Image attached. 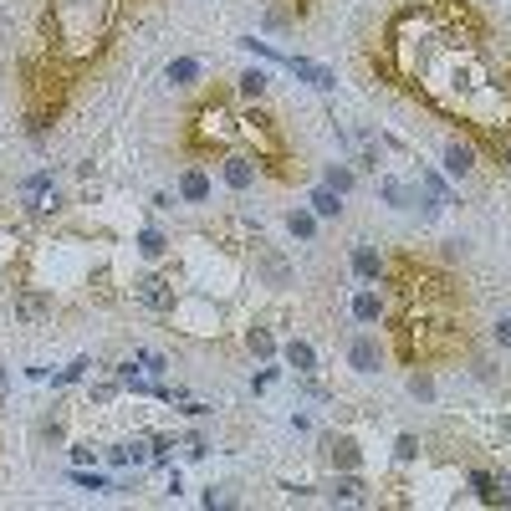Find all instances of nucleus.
Here are the masks:
<instances>
[{"label":"nucleus","instance_id":"3","mask_svg":"<svg viewBox=\"0 0 511 511\" xmlns=\"http://www.w3.org/2000/svg\"><path fill=\"white\" fill-rule=\"evenodd\" d=\"M256 174H261L256 154H225L220 159V180H225V189H236V195H245V189L256 184Z\"/></svg>","mask_w":511,"mask_h":511},{"label":"nucleus","instance_id":"19","mask_svg":"<svg viewBox=\"0 0 511 511\" xmlns=\"http://www.w3.org/2000/svg\"><path fill=\"white\" fill-rule=\"evenodd\" d=\"M139 256H143V261H159V256H169V236H164L159 225H143V230H139Z\"/></svg>","mask_w":511,"mask_h":511},{"label":"nucleus","instance_id":"7","mask_svg":"<svg viewBox=\"0 0 511 511\" xmlns=\"http://www.w3.org/2000/svg\"><path fill=\"white\" fill-rule=\"evenodd\" d=\"M317 445H323V455L332 460V470H358V466H363V450L353 445L347 435H323Z\"/></svg>","mask_w":511,"mask_h":511},{"label":"nucleus","instance_id":"44","mask_svg":"<svg viewBox=\"0 0 511 511\" xmlns=\"http://www.w3.org/2000/svg\"><path fill=\"white\" fill-rule=\"evenodd\" d=\"M496 154H501V164L511 169V139H501V148H496Z\"/></svg>","mask_w":511,"mask_h":511},{"label":"nucleus","instance_id":"6","mask_svg":"<svg viewBox=\"0 0 511 511\" xmlns=\"http://www.w3.org/2000/svg\"><path fill=\"white\" fill-rule=\"evenodd\" d=\"M286 72H297V82H307V87H317V92H332L338 87V77L327 72V67H317V61H307V57H297V52H286V61H282Z\"/></svg>","mask_w":511,"mask_h":511},{"label":"nucleus","instance_id":"17","mask_svg":"<svg viewBox=\"0 0 511 511\" xmlns=\"http://www.w3.org/2000/svg\"><path fill=\"white\" fill-rule=\"evenodd\" d=\"M286 368H297V373H317V347L307 343V338H291V343L282 347Z\"/></svg>","mask_w":511,"mask_h":511},{"label":"nucleus","instance_id":"18","mask_svg":"<svg viewBox=\"0 0 511 511\" xmlns=\"http://www.w3.org/2000/svg\"><path fill=\"white\" fill-rule=\"evenodd\" d=\"M323 184H327V189H338V195H347V189L358 184V169H353V159L327 164V169H323Z\"/></svg>","mask_w":511,"mask_h":511},{"label":"nucleus","instance_id":"31","mask_svg":"<svg viewBox=\"0 0 511 511\" xmlns=\"http://www.w3.org/2000/svg\"><path fill=\"white\" fill-rule=\"evenodd\" d=\"M394 460H419V440H414V435H399V440H394Z\"/></svg>","mask_w":511,"mask_h":511},{"label":"nucleus","instance_id":"5","mask_svg":"<svg viewBox=\"0 0 511 511\" xmlns=\"http://www.w3.org/2000/svg\"><path fill=\"white\" fill-rule=\"evenodd\" d=\"M220 236H225L230 245H236V251H261V245H266L261 225L245 220V215H230V220H220Z\"/></svg>","mask_w":511,"mask_h":511},{"label":"nucleus","instance_id":"40","mask_svg":"<svg viewBox=\"0 0 511 511\" xmlns=\"http://www.w3.org/2000/svg\"><path fill=\"white\" fill-rule=\"evenodd\" d=\"M491 338H496V347H511V317H501V323L491 327Z\"/></svg>","mask_w":511,"mask_h":511},{"label":"nucleus","instance_id":"22","mask_svg":"<svg viewBox=\"0 0 511 511\" xmlns=\"http://www.w3.org/2000/svg\"><path fill=\"white\" fill-rule=\"evenodd\" d=\"M87 373H92V358L82 353V358H72V363H67V368H57V373H52V388H67V384H77V379H87Z\"/></svg>","mask_w":511,"mask_h":511},{"label":"nucleus","instance_id":"32","mask_svg":"<svg viewBox=\"0 0 511 511\" xmlns=\"http://www.w3.org/2000/svg\"><path fill=\"white\" fill-rule=\"evenodd\" d=\"M409 394L414 399H435V379L429 373H409Z\"/></svg>","mask_w":511,"mask_h":511},{"label":"nucleus","instance_id":"33","mask_svg":"<svg viewBox=\"0 0 511 511\" xmlns=\"http://www.w3.org/2000/svg\"><path fill=\"white\" fill-rule=\"evenodd\" d=\"M133 358H139V368L143 373H154V379H164V368H169L164 363V353H133Z\"/></svg>","mask_w":511,"mask_h":511},{"label":"nucleus","instance_id":"27","mask_svg":"<svg viewBox=\"0 0 511 511\" xmlns=\"http://www.w3.org/2000/svg\"><path fill=\"white\" fill-rule=\"evenodd\" d=\"M169 450H174V435H154V440H148V460H154V466H169Z\"/></svg>","mask_w":511,"mask_h":511},{"label":"nucleus","instance_id":"4","mask_svg":"<svg viewBox=\"0 0 511 511\" xmlns=\"http://www.w3.org/2000/svg\"><path fill=\"white\" fill-rule=\"evenodd\" d=\"M379 200L388 210H419V184H404L399 174H379Z\"/></svg>","mask_w":511,"mask_h":511},{"label":"nucleus","instance_id":"42","mask_svg":"<svg viewBox=\"0 0 511 511\" xmlns=\"http://www.w3.org/2000/svg\"><path fill=\"white\" fill-rule=\"evenodd\" d=\"M108 466H128V445H108Z\"/></svg>","mask_w":511,"mask_h":511},{"label":"nucleus","instance_id":"43","mask_svg":"<svg viewBox=\"0 0 511 511\" xmlns=\"http://www.w3.org/2000/svg\"><path fill=\"white\" fill-rule=\"evenodd\" d=\"M164 491H169V496H180V491H184V475H180V470H169V481H164Z\"/></svg>","mask_w":511,"mask_h":511},{"label":"nucleus","instance_id":"13","mask_svg":"<svg viewBox=\"0 0 511 511\" xmlns=\"http://www.w3.org/2000/svg\"><path fill=\"white\" fill-rule=\"evenodd\" d=\"M200 77H204L200 57H174L169 67H164V82H169V87H195Z\"/></svg>","mask_w":511,"mask_h":511},{"label":"nucleus","instance_id":"46","mask_svg":"<svg viewBox=\"0 0 511 511\" xmlns=\"http://www.w3.org/2000/svg\"><path fill=\"white\" fill-rule=\"evenodd\" d=\"M291 5H297V0H291Z\"/></svg>","mask_w":511,"mask_h":511},{"label":"nucleus","instance_id":"24","mask_svg":"<svg viewBox=\"0 0 511 511\" xmlns=\"http://www.w3.org/2000/svg\"><path fill=\"white\" fill-rule=\"evenodd\" d=\"M245 347H251L256 358H271V353H276V338H271L266 327H251V332H245Z\"/></svg>","mask_w":511,"mask_h":511},{"label":"nucleus","instance_id":"1","mask_svg":"<svg viewBox=\"0 0 511 511\" xmlns=\"http://www.w3.org/2000/svg\"><path fill=\"white\" fill-rule=\"evenodd\" d=\"M133 302L148 307V312H174V307H180V291H174V282H169V276L148 271V276H139V282H133Z\"/></svg>","mask_w":511,"mask_h":511},{"label":"nucleus","instance_id":"9","mask_svg":"<svg viewBox=\"0 0 511 511\" xmlns=\"http://www.w3.org/2000/svg\"><path fill=\"white\" fill-rule=\"evenodd\" d=\"M347 266H353V276H358V282H384V256H379V251H373V245L368 241H358L353 245V256H347Z\"/></svg>","mask_w":511,"mask_h":511},{"label":"nucleus","instance_id":"12","mask_svg":"<svg viewBox=\"0 0 511 511\" xmlns=\"http://www.w3.org/2000/svg\"><path fill=\"white\" fill-rule=\"evenodd\" d=\"M210 195H215V184H210L204 169H184V174H180V200L184 204H204Z\"/></svg>","mask_w":511,"mask_h":511},{"label":"nucleus","instance_id":"35","mask_svg":"<svg viewBox=\"0 0 511 511\" xmlns=\"http://www.w3.org/2000/svg\"><path fill=\"white\" fill-rule=\"evenodd\" d=\"M184 455H189V460H204V455H210V440H204V435H189V440H184Z\"/></svg>","mask_w":511,"mask_h":511},{"label":"nucleus","instance_id":"21","mask_svg":"<svg viewBox=\"0 0 511 511\" xmlns=\"http://www.w3.org/2000/svg\"><path fill=\"white\" fill-rule=\"evenodd\" d=\"M286 230H291L297 241H312V236H317V215H312L307 204H297V210L286 215Z\"/></svg>","mask_w":511,"mask_h":511},{"label":"nucleus","instance_id":"41","mask_svg":"<svg viewBox=\"0 0 511 511\" xmlns=\"http://www.w3.org/2000/svg\"><path fill=\"white\" fill-rule=\"evenodd\" d=\"M455 256H466V241H460V236H450L445 241V261H455Z\"/></svg>","mask_w":511,"mask_h":511},{"label":"nucleus","instance_id":"10","mask_svg":"<svg viewBox=\"0 0 511 511\" xmlns=\"http://www.w3.org/2000/svg\"><path fill=\"white\" fill-rule=\"evenodd\" d=\"M52 312H57L52 291H36V286L16 291V317H20V323H41V317H52Z\"/></svg>","mask_w":511,"mask_h":511},{"label":"nucleus","instance_id":"25","mask_svg":"<svg viewBox=\"0 0 511 511\" xmlns=\"http://www.w3.org/2000/svg\"><path fill=\"white\" fill-rule=\"evenodd\" d=\"M72 481H77L82 491H113V481H108L102 470H87V466H77V470H72Z\"/></svg>","mask_w":511,"mask_h":511},{"label":"nucleus","instance_id":"11","mask_svg":"<svg viewBox=\"0 0 511 511\" xmlns=\"http://www.w3.org/2000/svg\"><path fill=\"white\" fill-rule=\"evenodd\" d=\"M470 169H475V148H470L466 139H450L445 143V174L450 180H466Z\"/></svg>","mask_w":511,"mask_h":511},{"label":"nucleus","instance_id":"8","mask_svg":"<svg viewBox=\"0 0 511 511\" xmlns=\"http://www.w3.org/2000/svg\"><path fill=\"white\" fill-rule=\"evenodd\" d=\"M379 358H384V353H379V338H368V332H358V338H353V343H347V368H353V373H379Z\"/></svg>","mask_w":511,"mask_h":511},{"label":"nucleus","instance_id":"29","mask_svg":"<svg viewBox=\"0 0 511 511\" xmlns=\"http://www.w3.org/2000/svg\"><path fill=\"white\" fill-rule=\"evenodd\" d=\"M46 189H57V184H52V169H41V174H31V180H20V195H46Z\"/></svg>","mask_w":511,"mask_h":511},{"label":"nucleus","instance_id":"34","mask_svg":"<svg viewBox=\"0 0 511 511\" xmlns=\"http://www.w3.org/2000/svg\"><path fill=\"white\" fill-rule=\"evenodd\" d=\"M276 379H282V368H261V373L251 379V394H266V388L276 384Z\"/></svg>","mask_w":511,"mask_h":511},{"label":"nucleus","instance_id":"2","mask_svg":"<svg viewBox=\"0 0 511 511\" xmlns=\"http://www.w3.org/2000/svg\"><path fill=\"white\" fill-rule=\"evenodd\" d=\"M384 312H388V302L373 291V282L353 286V297H347V317H353L358 327H379V323H384Z\"/></svg>","mask_w":511,"mask_h":511},{"label":"nucleus","instance_id":"37","mask_svg":"<svg viewBox=\"0 0 511 511\" xmlns=\"http://www.w3.org/2000/svg\"><path fill=\"white\" fill-rule=\"evenodd\" d=\"M204 507L215 511V507H230V496H225V486H204V496H200Z\"/></svg>","mask_w":511,"mask_h":511},{"label":"nucleus","instance_id":"36","mask_svg":"<svg viewBox=\"0 0 511 511\" xmlns=\"http://www.w3.org/2000/svg\"><path fill=\"white\" fill-rule=\"evenodd\" d=\"M470 491L486 501V496H491V470H470Z\"/></svg>","mask_w":511,"mask_h":511},{"label":"nucleus","instance_id":"28","mask_svg":"<svg viewBox=\"0 0 511 511\" xmlns=\"http://www.w3.org/2000/svg\"><path fill=\"white\" fill-rule=\"evenodd\" d=\"M491 507H511V475H491Z\"/></svg>","mask_w":511,"mask_h":511},{"label":"nucleus","instance_id":"16","mask_svg":"<svg viewBox=\"0 0 511 511\" xmlns=\"http://www.w3.org/2000/svg\"><path fill=\"white\" fill-rule=\"evenodd\" d=\"M363 475L358 470H338L332 475V486H327V501H363Z\"/></svg>","mask_w":511,"mask_h":511},{"label":"nucleus","instance_id":"45","mask_svg":"<svg viewBox=\"0 0 511 511\" xmlns=\"http://www.w3.org/2000/svg\"><path fill=\"white\" fill-rule=\"evenodd\" d=\"M5 388H11V379H5V368H0V399H5Z\"/></svg>","mask_w":511,"mask_h":511},{"label":"nucleus","instance_id":"14","mask_svg":"<svg viewBox=\"0 0 511 511\" xmlns=\"http://www.w3.org/2000/svg\"><path fill=\"white\" fill-rule=\"evenodd\" d=\"M307 210H312L317 220H338V215H343V195H338V189H327V184H317V189L307 195Z\"/></svg>","mask_w":511,"mask_h":511},{"label":"nucleus","instance_id":"23","mask_svg":"<svg viewBox=\"0 0 511 511\" xmlns=\"http://www.w3.org/2000/svg\"><path fill=\"white\" fill-rule=\"evenodd\" d=\"M266 87H271V77H266L261 67H245V72H241V98L261 102V98H266Z\"/></svg>","mask_w":511,"mask_h":511},{"label":"nucleus","instance_id":"30","mask_svg":"<svg viewBox=\"0 0 511 511\" xmlns=\"http://www.w3.org/2000/svg\"><path fill=\"white\" fill-rule=\"evenodd\" d=\"M87 286H92V297H98V302H118V291H113V276H108V271H98Z\"/></svg>","mask_w":511,"mask_h":511},{"label":"nucleus","instance_id":"26","mask_svg":"<svg viewBox=\"0 0 511 511\" xmlns=\"http://www.w3.org/2000/svg\"><path fill=\"white\" fill-rule=\"evenodd\" d=\"M118 394H123V379L113 373V379H102V384H92V404H113Z\"/></svg>","mask_w":511,"mask_h":511},{"label":"nucleus","instance_id":"15","mask_svg":"<svg viewBox=\"0 0 511 511\" xmlns=\"http://www.w3.org/2000/svg\"><path fill=\"white\" fill-rule=\"evenodd\" d=\"M256 271H261V276H266L271 286H276V291H282V286H291V266H286L282 256H276V251H266V245L256 251Z\"/></svg>","mask_w":511,"mask_h":511},{"label":"nucleus","instance_id":"38","mask_svg":"<svg viewBox=\"0 0 511 511\" xmlns=\"http://www.w3.org/2000/svg\"><path fill=\"white\" fill-rule=\"evenodd\" d=\"M87 460H98V445H87V440L72 445V466H87Z\"/></svg>","mask_w":511,"mask_h":511},{"label":"nucleus","instance_id":"20","mask_svg":"<svg viewBox=\"0 0 511 511\" xmlns=\"http://www.w3.org/2000/svg\"><path fill=\"white\" fill-rule=\"evenodd\" d=\"M419 184H425V195H435V200L455 204V189H450V180L440 174V169H429V164H419Z\"/></svg>","mask_w":511,"mask_h":511},{"label":"nucleus","instance_id":"39","mask_svg":"<svg viewBox=\"0 0 511 511\" xmlns=\"http://www.w3.org/2000/svg\"><path fill=\"white\" fill-rule=\"evenodd\" d=\"M148 460V440H128V466H143Z\"/></svg>","mask_w":511,"mask_h":511}]
</instances>
